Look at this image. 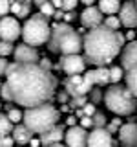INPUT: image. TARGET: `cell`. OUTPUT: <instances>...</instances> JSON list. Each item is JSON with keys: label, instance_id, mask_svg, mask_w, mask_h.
Here are the masks:
<instances>
[{"label": "cell", "instance_id": "4316f807", "mask_svg": "<svg viewBox=\"0 0 137 147\" xmlns=\"http://www.w3.org/2000/svg\"><path fill=\"white\" fill-rule=\"evenodd\" d=\"M102 26H106L108 30H112V31H119V28H121V20H119V17H115V15L104 17V24Z\"/></svg>", "mask_w": 137, "mask_h": 147}, {"label": "cell", "instance_id": "3957f363", "mask_svg": "<svg viewBox=\"0 0 137 147\" xmlns=\"http://www.w3.org/2000/svg\"><path fill=\"white\" fill-rule=\"evenodd\" d=\"M48 48L53 53L62 55H79L82 50V37L70 24L59 22L51 28V35L48 40Z\"/></svg>", "mask_w": 137, "mask_h": 147}, {"label": "cell", "instance_id": "277c9868", "mask_svg": "<svg viewBox=\"0 0 137 147\" xmlns=\"http://www.w3.org/2000/svg\"><path fill=\"white\" fill-rule=\"evenodd\" d=\"M59 119H61L59 110L49 103L39 105V107H33V109H26L22 112L24 127L31 134H44V132H48L49 129H53L57 125Z\"/></svg>", "mask_w": 137, "mask_h": 147}, {"label": "cell", "instance_id": "d590c367", "mask_svg": "<svg viewBox=\"0 0 137 147\" xmlns=\"http://www.w3.org/2000/svg\"><path fill=\"white\" fill-rule=\"evenodd\" d=\"M91 125H93L91 118H88V116H82V118H80V125H79V127H82V129L86 131V129H88V127H91Z\"/></svg>", "mask_w": 137, "mask_h": 147}, {"label": "cell", "instance_id": "f35d334b", "mask_svg": "<svg viewBox=\"0 0 137 147\" xmlns=\"http://www.w3.org/2000/svg\"><path fill=\"white\" fill-rule=\"evenodd\" d=\"M73 18H75V13H64V24H68V22H71Z\"/></svg>", "mask_w": 137, "mask_h": 147}, {"label": "cell", "instance_id": "f1b7e54d", "mask_svg": "<svg viewBox=\"0 0 137 147\" xmlns=\"http://www.w3.org/2000/svg\"><path fill=\"white\" fill-rule=\"evenodd\" d=\"M6 116H7V119H9L11 123H17V125H20V121H22V110H18V109H13V107H11V109L7 110Z\"/></svg>", "mask_w": 137, "mask_h": 147}, {"label": "cell", "instance_id": "44dd1931", "mask_svg": "<svg viewBox=\"0 0 137 147\" xmlns=\"http://www.w3.org/2000/svg\"><path fill=\"white\" fill-rule=\"evenodd\" d=\"M124 81H126V88L132 92V96L137 98V64L130 66L128 70H124Z\"/></svg>", "mask_w": 137, "mask_h": 147}, {"label": "cell", "instance_id": "836d02e7", "mask_svg": "<svg viewBox=\"0 0 137 147\" xmlns=\"http://www.w3.org/2000/svg\"><path fill=\"white\" fill-rule=\"evenodd\" d=\"M9 13V0H0V18L7 17Z\"/></svg>", "mask_w": 137, "mask_h": 147}, {"label": "cell", "instance_id": "74e56055", "mask_svg": "<svg viewBox=\"0 0 137 147\" xmlns=\"http://www.w3.org/2000/svg\"><path fill=\"white\" fill-rule=\"evenodd\" d=\"M126 39L130 40V42H134V40H135V31H134V30H130V31H128V33L124 35V40H126Z\"/></svg>", "mask_w": 137, "mask_h": 147}, {"label": "cell", "instance_id": "8992f818", "mask_svg": "<svg viewBox=\"0 0 137 147\" xmlns=\"http://www.w3.org/2000/svg\"><path fill=\"white\" fill-rule=\"evenodd\" d=\"M22 39H24V44L31 46H42L49 40V35H51V26H49L48 18L42 17L40 13H33L26 18L24 26H22Z\"/></svg>", "mask_w": 137, "mask_h": 147}, {"label": "cell", "instance_id": "4dcf8cb0", "mask_svg": "<svg viewBox=\"0 0 137 147\" xmlns=\"http://www.w3.org/2000/svg\"><path fill=\"white\" fill-rule=\"evenodd\" d=\"M90 98H91V105L100 103V101L104 99V92L100 90V88H91V92H90Z\"/></svg>", "mask_w": 137, "mask_h": 147}, {"label": "cell", "instance_id": "7a4b0ae2", "mask_svg": "<svg viewBox=\"0 0 137 147\" xmlns=\"http://www.w3.org/2000/svg\"><path fill=\"white\" fill-rule=\"evenodd\" d=\"M124 48V35L121 31H112L100 24L82 37L84 59L95 66H104L112 63Z\"/></svg>", "mask_w": 137, "mask_h": 147}, {"label": "cell", "instance_id": "f546056e", "mask_svg": "<svg viewBox=\"0 0 137 147\" xmlns=\"http://www.w3.org/2000/svg\"><path fill=\"white\" fill-rule=\"evenodd\" d=\"M79 6L77 0H62V13H73Z\"/></svg>", "mask_w": 137, "mask_h": 147}, {"label": "cell", "instance_id": "8fae6325", "mask_svg": "<svg viewBox=\"0 0 137 147\" xmlns=\"http://www.w3.org/2000/svg\"><path fill=\"white\" fill-rule=\"evenodd\" d=\"M15 63L18 64H39V52L37 48H31L27 44H18L15 48Z\"/></svg>", "mask_w": 137, "mask_h": 147}, {"label": "cell", "instance_id": "d6986e66", "mask_svg": "<svg viewBox=\"0 0 137 147\" xmlns=\"http://www.w3.org/2000/svg\"><path fill=\"white\" fill-rule=\"evenodd\" d=\"M9 11L15 13L17 20L18 18H27L31 15V2H9Z\"/></svg>", "mask_w": 137, "mask_h": 147}, {"label": "cell", "instance_id": "ee69618b", "mask_svg": "<svg viewBox=\"0 0 137 147\" xmlns=\"http://www.w3.org/2000/svg\"><path fill=\"white\" fill-rule=\"evenodd\" d=\"M135 6H137V2H135Z\"/></svg>", "mask_w": 137, "mask_h": 147}, {"label": "cell", "instance_id": "4fadbf2b", "mask_svg": "<svg viewBox=\"0 0 137 147\" xmlns=\"http://www.w3.org/2000/svg\"><path fill=\"white\" fill-rule=\"evenodd\" d=\"M119 20H121V26L130 28L134 30L137 28V6L135 2H124L121 6V11H119Z\"/></svg>", "mask_w": 137, "mask_h": 147}, {"label": "cell", "instance_id": "9a60e30c", "mask_svg": "<svg viewBox=\"0 0 137 147\" xmlns=\"http://www.w3.org/2000/svg\"><path fill=\"white\" fill-rule=\"evenodd\" d=\"M80 22L84 28H90V30H93V28H99L102 24V13L99 11L97 6H88L84 7V11L80 13Z\"/></svg>", "mask_w": 137, "mask_h": 147}, {"label": "cell", "instance_id": "1f68e13d", "mask_svg": "<svg viewBox=\"0 0 137 147\" xmlns=\"http://www.w3.org/2000/svg\"><path fill=\"white\" fill-rule=\"evenodd\" d=\"M95 112H97V109H95V105H91V103H86L84 107H82V114L88 116V118H91Z\"/></svg>", "mask_w": 137, "mask_h": 147}, {"label": "cell", "instance_id": "8d00e7d4", "mask_svg": "<svg viewBox=\"0 0 137 147\" xmlns=\"http://www.w3.org/2000/svg\"><path fill=\"white\" fill-rule=\"evenodd\" d=\"M7 68H9V61L7 59H0V76H6Z\"/></svg>", "mask_w": 137, "mask_h": 147}, {"label": "cell", "instance_id": "30bf717a", "mask_svg": "<svg viewBox=\"0 0 137 147\" xmlns=\"http://www.w3.org/2000/svg\"><path fill=\"white\" fill-rule=\"evenodd\" d=\"M64 140H66V147H86L88 142V131L82 127H68L64 131Z\"/></svg>", "mask_w": 137, "mask_h": 147}, {"label": "cell", "instance_id": "484cf974", "mask_svg": "<svg viewBox=\"0 0 137 147\" xmlns=\"http://www.w3.org/2000/svg\"><path fill=\"white\" fill-rule=\"evenodd\" d=\"M91 121H93V129H106V121H108V118L104 116L102 112H95L93 116H91Z\"/></svg>", "mask_w": 137, "mask_h": 147}, {"label": "cell", "instance_id": "ffe728a7", "mask_svg": "<svg viewBox=\"0 0 137 147\" xmlns=\"http://www.w3.org/2000/svg\"><path fill=\"white\" fill-rule=\"evenodd\" d=\"M121 6L122 4L119 2V0H100V2L97 4L99 11L102 13V15H108V17L117 15V13L121 11Z\"/></svg>", "mask_w": 137, "mask_h": 147}, {"label": "cell", "instance_id": "603a6c76", "mask_svg": "<svg viewBox=\"0 0 137 147\" xmlns=\"http://www.w3.org/2000/svg\"><path fill=\"white\" fill-rule=\"evenodd\" d=\"M11 132H13V123L7 119V116L4 112H0V138L9 136Z\"/></svg>", "mask_w": 137, "mask_h": 147}, {"label": "cell", "instance_id": "83f0119b", "mask_svg": "<svg viewBox=\"0 0 137 147\" xmlns=\"http://www.w3.org/2000/svg\"><path fill=\"white\" fill-rule=\"evenodd\" d=\"M13 52H15V44L0 40V59H7V55L13 53Z\"/></svg>", "mask_w": 137, "mask_h": 147}, {"label": "cell", "instance_id": "cb8c5ba5", "mask_svg": "<svg viewBox=\"0 0 137 147\" xmlns=\"http://www.w3.org/2000/svg\"><path fill=\"white\" fill-rule=\"evenodd\" d=\"M37 6H39V9H40V15L42 17H53L55 15V7H53V4L51 2H44V0H37Z\"/></svg>", "mask_w": 137, "mask_h": 147}, {"label": "cell", "instance_id": "6da1fadb", "mask_svg": "<svg viewBox=\"0 0 137 147\" xmlns=\"http://www.w3.org/2000/svg\"><path fill=\"white\" fill-rule=\"evenodd\" d=\"M6 86L11 101L26 109L46 105L57 90V77L46 72L39 64L9 63L6 72Z\"/></svg>", "mask_w": 137, "mask_h": 147}, {"label": "cell", "instance_id": "e575fe53", "mask_svg": "<svg viewBox=\"0 0 137 147\" xmlns=\"http://www.w3.org/2000/svg\"><path fill=\"white\" fill-rule=\"evenodd\" d=\"M13 138L11 136H2L0 138V147H13Z\"/></svg>", "mask_w": 137, "mask_h": 147}, {"label": "cell", "instance_id": "e0dca14e", "mask_svg": "<svg viewBox=\"0 0 137 147\" xmlns=\"http://www.w3.org/2000/svg\"><path fill=\"white\" fill-rule=\"evenodd\" d=\"M134 64H137V39L134 42L124 44V48H122V52H121V68H122V72L128 70L130 66H134Z\"/></svg>", "mask_w": 137, "mask_h": 147}, {"label": "cell", "instance_id": "60d3db41", "mask_svg": "<svg viewBox=\"0 0 137 147\" xmlns=\"http://www.w3.org/2000/svg\"><path fill=\"white\" fill-rule=\"evenodd\" d=\"M68 125H70V127H75L77 125V119L73 118V116H70V118H68Z\"/></svg>", "mask_w": 137, "mask_h": 147}, {"label": "cell", "instance_id": "d4e9b609", "mask_svg": "<svg viewBox=\"0 0 137 147\" xmlns=\"http://www.w3.org/2000/svg\"><path fill=\"white\" fill-rule=\"evenodd\" d=\"M108 70H110V83L119 85L121 79H124V72H122L121 66H112V68H108Z\"/></svg>", "mask_w": 137, "mask_h": 147}, {"label": "cell", "instance_id": "7c38bea8", "mask_svg": "<svg viewBox=\"0 0 137 147\" xmlns=\"http://www.w3.org/2000/svg\"><path fill=\"white\" fill-rule=\"evenodd\" d=\"M112 145H113L112 134L106 129H93V131L88 132L86 147H112Z\"/></svg>", "mask_w": 137, "mask_h": 147}, {"label": "cell", "instance_id": "b9f144b4", "mask_svg": "<svg viewBox=\"0 0 137 147\" xmlns=\"http://www.w3.org/2000/svg\"><path fill=\"white\" fill-rule=\"evenodd\" d=\"M29 144H31V147H39V145H40V142H39V140H31Z\"/></svg>", "mask_w": 137, "mask_h": 147}, {"label": "cell", "instance_id": "ac0fdd59", "mask_svg": "<svg viewBox=\"0 0 137 147\" xmlns=\"http://www.w3.org/2000/svg\"><path fill=\"white\" fill-rule=\"evenodd\" d=\"M64 138V129L61 125H55L53 129H49L48 132H44V134H40V144H44L46 147L49 145H55V144H61V140Z\"/></svg>", "mask_w": 137, "mask_h": 147}, {"label": "cell", "instance_id": "5bb4252c", "mask_svg": "<svg viewBox=\"0 0 137 147\" xmlns=\"http://www.w3.org/2000/svg\"><path fill=\"white\" fill-rule=\"evenodd\" d=\"M119 142L122 147H137V123H122L119 129Z\"/></svg>", "mask_w": 137, "mask_h": 147}, {"label": "cell", "instance_id": "7bdbcfd3", "mask_svg": "<svg viewBox=\"0 0 137 147\" xmlns=\"http://www.w3.org/2000/svg\"><path fill=\"white\" fill-rule=\"evenodd\" d=\"M49 147H66V145H62V144H55V145H49Z\"/></svg>", "mask_w": 137, "mask_h": 147}, {"label": "cell", "instance_id": "52a82bcc", "mask_svg": "<svg viewBox=\"0 0 137 147\" xmlns=\"http://www.w3.org/2000/svg\"><path fill=\"white\" fill-rule=\"evenodd\" d=\"M22 33V26L15 17H2L0 18V40L15 42Z\"/></svg>", "mask_w": 137, "mask_h": 147}, {"label": "cell", "instance_id": "9c48e42d", "mask_svg": "<svg viewBox=\"0 0 137 147\" xmlns=\"http://www.w3.org/2000/svg\"><path fill=\"white\" fill-rule=\"evenodd\" d=\"M64 88H66L68 96H71V98H82V96H88L93 86L82 76H71L64 81Z\"/></svg>", "mask_w": 137, "mask_h": 147}, {"label": "cell", "instance_id": "ba28073f", "mask_svg": "<svg viewBox=\"0 0 137 147\" xmlns=\"http://www.w3.org/2000/svg\"><path fill=\"white\" fill-rule=\"evenodd\" d=\"M59 68L68 76H80L86 70V59L82 55H61Z\"/></svg>", "mask_w": 137, "mask_h": 147}, {"label": "cell", "instance_id": "5b68a950", "mask_svg": "<svg viewBox=\"0 0 137 147\" xmlns=\"http://www.w3.org/2000/svg\"><path fill=\"white\" fill-rule=\"evenodd\" d=\"M104 103L106 109L112 110L117 116H130L137 110V98L132 96V92L124 85H112L104 92Z\"/></svg>", "mask_w": 137, "mask_h": 147}, {"label": "cell", "instance_id": "ab89813d", "mask_svg": "<svg viewBox=\"0 0 137 147\" xmlns=\"http://www.w3.org/2000/svg\"><path fill=\"white\" fill-rule=\"evenodd\" d=\"M53 18H57V20H61V18H64V13H62V9H57V11H55V15H53Z\"/></svg>", "mask_w": 137, "mask_h": 147}, {"label": "cell", "instance_id": "7402d4cb", "mask_svg": "<svg viewBox=\"0 0 137 147\" xmlns=\"http://www.w3.org/2000/svg\"><path fill=\"white\" fill-rule=\"evenodd\" d=\"M11 138L17 144H29V142L33 140V134H31L24 125H17V127H13V136Z\"/></svg>", "mask_w": 137, "mask_h": 147}, {"label": "cell", "instance_id": "d6a6232c", "mask_svg": "<svg viewBox=\"0 0 137 147\" xmlns=\"http://www.w3.org/2000/svg\"><path fill=\"white\" fill-rule=\"evenodd\" d=\"M70 105L73 109H75V107H84V105H86V96H82V98H71Z\"/></svg>", "mask_w": 137, "mask_h": 147}, {"label": "cell", "instance_id": "2e32d148", "mask_svg": "<svg viewBox=\"0 0 137 147\" xmlns=\"http://www.w3.org/2000/svg\"><path fill=\"white\" fill-rule=\"evenodd\" d=\"M82 77H84L91 86H93V85L104 86L106 83H110V70H108L106 66H97L95 70H88Z\"/></svg>", "mask_w": 137, "mask_h": 147}]
</instances>
